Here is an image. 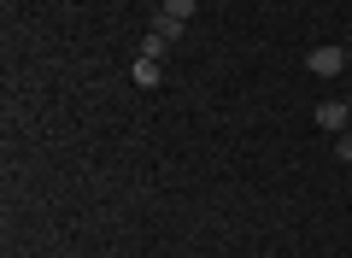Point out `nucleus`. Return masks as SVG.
<instances>
[{"mask_svg": "<svg viewBox=\"0 0 352 258\" xmlns=\"http://www.w3.org/2000/svg\"><path fill=\"white\" fill-rule=\"evenodd\" d=\"M346 65H352V47H346V41H323V47L305 53V71H311V76H340Z\"/></svg>", "mask_w": 352, "mask_h": 258, "instance_id": "nucleus-1", "label": "nucleus"}, {"mask_svg": "<svg viewBox=\"0 0 352 258\" xmlns=\"http://www.w3.org/2000/svg\"><path fill=\"white\" fill-rule=\"evenodd\" d=\"M182 36V18H170V12H153V30H147V41H141V53L147 59H164V47Z\"/></svg>", "mask_w": 352, "mask_h": 258, "instance_id": "nucleus-2", "label": "nucleus"}, {"mask_svg": "<svg viewBox=\"0 0 352 258\" xmlns=\"http://www.w3.org/2000/svg\"><path fill=\"white\" fill-rule=\"evenodd\" d=\"M317 129H329V136L352 129V106L346 100H317Z\"/></svg>", "mask_w": 352, "mask_h": 258, "instance_id": "nucleus-3", "label": "nucleus"}, {"mask_svg": "<svg viewBox=\"0 0 352 258\" xmlns=\"http://www.w3.org/2000/svg\"><path fill=\"white\" fill-rule=\"evenodd\" d=\"M129 76H135V88H159V83H164L159 59H147V53H141V59H135V71H129Z\"/></svg>", "mask_w": 352, "mask_h": 258, "instance_id": "nucleus-4", "label": "nucleus"}, {"mask_svg": "<svg viewBox=\"0 0 352 258\" xmlns=\"http://www.w3.org/2000/svg\"><path fill=\"white\" fill-rule=\"evenodd\" d=\"M194 6H200V0H164L159 12H170V18H182V24H188V18H194Z\"/></svg>", "mask_w": 352, "mask_h": 258, "instance_id": "nucleus-5", "label": "nucleus"}, {"mask_svg": "<svg viewBox=\"0 0 352 258\" xmlns=\"http://www.w3.org/2000/svg\"><path fill=\"white\" fill-rule=\"evenodd\" d=\"M335 153H340V164H352V129H340V136H335Z\"/></svg>", "mask_w": 352, "mask_h": 258, "instance_id": "nucleus-6", "label": "nucleus"}, {"mask_svg": "<svg viewBox=\"0 0 352 258\" xmlns=\"http://www.w3.org/2000/svg\"><path fill=\"white\" fill-rule=\"evenodd\" d=\"M346 106H352V100H346Z\"/></svg>", "mask_w": 352, "mask_h": 258, "instance_id": "nucleus-7", "label": "nucleus"}]
</instances>
